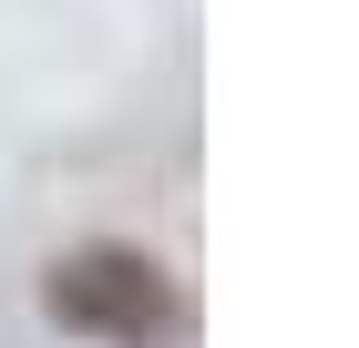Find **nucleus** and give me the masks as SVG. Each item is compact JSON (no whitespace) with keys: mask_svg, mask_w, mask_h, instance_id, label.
I'll return each mask as SVG.
<instances>
[{"mask_svg":"<svg viewBox=\"0 0 359 348\" xmlns=\"http://www.w3.org/2000/svg\"><path fill=\"white\" fill-rule=\"evenodd\" d=\"M41 307H52L72 338H103V348H144L175 328V277L144 256V246H72L52 267V287H41Z\"/></svg>","mask_w":359,"mask_h":348,"instance_id":"nucleus-1","label":"nucleus"}]
</instances>
